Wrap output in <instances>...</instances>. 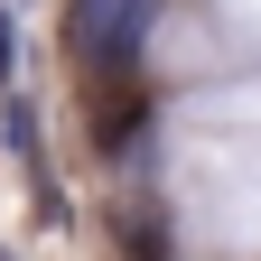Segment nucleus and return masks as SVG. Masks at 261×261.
<instances>
[{"instance_id": "nucleus-1", "label": "nucleus", "mask_w": 261, "mask_h": 261, "mask_svg": "<svg viewBox=\"0 0 261 261\" xmlns=\"http://www.w3.org/2000/svg\"><path fill=\"white\" fill-rule=\"evenodd\" d=\"M140 19H149V0H65V47H75L84 75H130L140 65Z\"/></svg>"}, {"instance_id": "nucleus-2", "label": "nucleus", "mask_w": 261, "mask_h": 261, "mask_svg": "<svg viewBox=\"0 0 261 261\" xmlns=\"http://www.w3.org/2000/svg\"><path fill=\"white\" fill-rule=\"evenodd\" d=\"M112 243H121V261H168V252H177L168 215H159L149 196H121V205H112Z\"/></svg>"}]
</instances>
